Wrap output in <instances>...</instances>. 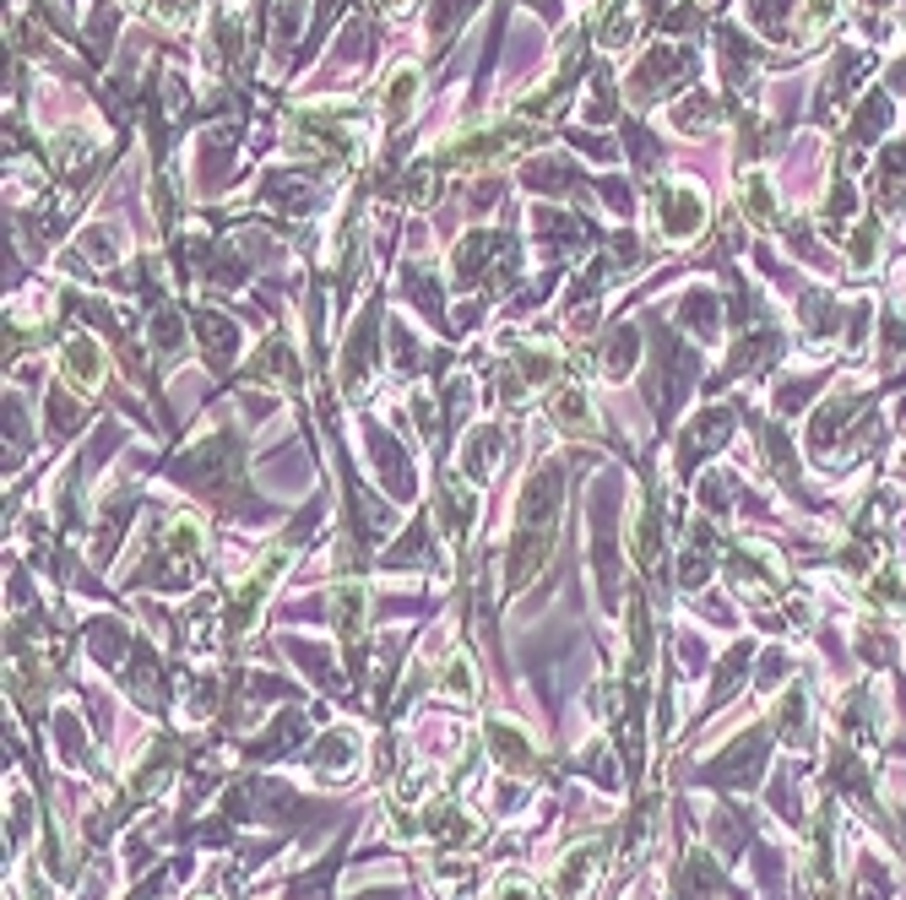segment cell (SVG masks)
I'll list each match as a JSON object with an SVG mask.
<instances>
[{
  "mask_svg": "<svg viewBox=\"0 0 906 900\" xmlns=\"http://www.w3.org/2000/svg\"><path fill=\"white\" fill-rule=\"evenodd\" d=\"M836 11H842V0H809V11H803V17H809V33H820Z\"/></svg>",
  "mask_w": 906,
  "mask_h": 900,
  "instance_id": "cell-1",
  "label": "cell"
}]
</instances>
